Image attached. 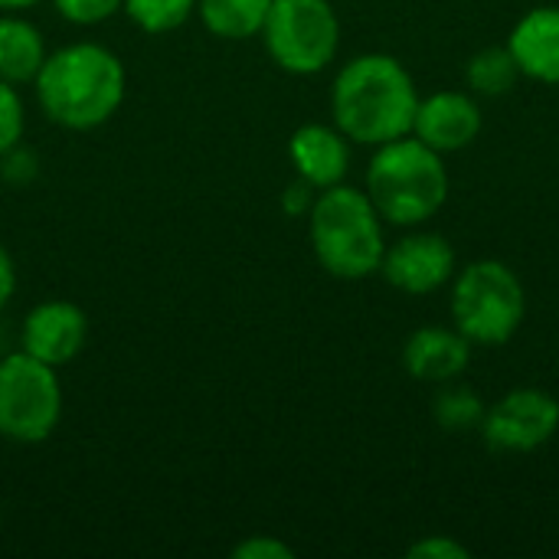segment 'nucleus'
Wrapping results in <instances>:
<instances>
[{
  "label": "nucleus",
  "mask_w": 559,
  "mask_h": 559,
  "mask_svg": "<svg viewBox=\"0 0 559 559\" xmlns=\"http://www.w3.org/2000/svg\"><path fill=\"white\" fill-rule=\"evenodd\" d=\"M419 92L396 56L364 52L350 59L331 88L334 124L347 141L380 147L413 134Z\"/></svg>",
  "instance_id": "1"
},
{
  "label": "nucleus",
  "mask_w": 559,
  "mask_h": 559,
  "mask_svg": "<svg viewBox=\"0 0 559 559\" xmlns=\"http://www.w3.org/2000/svg\"><path fill=\"white\" fill-rule=\"evenodd\" d=\"M43 115L69 131L105 124L124 102V62L102 43H69L46 56L33 79Z\"/></svg>",
  "instance_id": "2"
},
{
  "label": "nucleus",
  "mask_w": 559,
  "mask_h": 559,
  "mask_svg": "<svg viewBox=\"0 0 559 559\" xmlns=\"http://www.w3.org/2000/svg\"><path fill=\"white\" fill-rule=\"evenodd\" d=\"M311 223V246L324 272L344 282H360L380 272L386 242L383 223L373 200L357 190L334 183L314 197L308 213Z\"/></svg>",
  "instance_id": "3"
},
{
  "label": "nucleus",
  "mask_w": 559,
  "mask_h": 559,
  "mask_svg": "<svg viewBox=\"0 0 559 559\" xmlns=\"http://www.w3.org/2000/svg\"><path fill=\"white\" fill-rule=\"evenodd\" d=\"M367 197L380 219L393 226H419L432 219L449 197L442 154L409 134L380 144L367 170Z\"/></svg>",
  "instance_id": "4"
},
{
  "label": "nucleus",
  "mask_w": 559,
  "mask_h": 559,
  "mask_svg": "<svg viewBox=\"0 0 559 559\" xmlns=\"http://www.w3.org/2000/svg\"><path fill=\"white\" fill-rule=\"evenodd\" d=\"M527 314V295L511 265L498 259L472 262L452 288V321L472 344H504Z\"/></svg>",
  "instance_id": "5"
},
{
  "label": "nucleus",
  "mask_w": 559,
  "mask_h": 559,
  "mask_svg": "<svg viewBox=\"0 0 559 559\" xmlns=\"http://www.w3.org/2000/svg\"><path fill=\"white\" fill-rule=\"evenodd\" d=\"M262 39L278 69L314 75L337 56L341 20L331 0H272Z\"/></svg>",
  "instance_id": "6"
},
{
  "label": "nucleus",
  "mask_w": 559,
  "mask_h": 559,
  "mask_svg": "<svg viewBox=\"0 0 559 559\" xmlns=\"http://www.w3.org/2000/svg\"><path fill=\"white\" fill-rule=\"evenodd\" d=\"M62 419V386L56 367L26 350L0 360V436L20 445L46 442Z\"/></svg>",
  "instance_id": "7"
},
{
  "label": "nucleus",
  "mask_w": 559,
  "mask_h": 559,
  "mask_svg": "<svg viewBox=\"0 0 559 559\" xmlns=\"http://www.w3.org/2000/svg\"><path fill=\"white\" fill-rule=\"evenodd\" d=\"M478 429L498 452H534L557 436L559 403L547 390H511L491 409H485Z\"/></svg>",
  "instance_id": "8"
},
{
  "label": "nucleus",
  "mask_w": 559,
  "mask_h": 559,
  "mask_svg": "<svg viewBox=\"0 0 559 559\" xmlns=\"http://www.w3.org/2000/svg\"><path fill=\"white\" fill-rule=\"evenodd\" d=\"M380 272L406 295H429L455 275V249L439 233H413L383 252Z\"/></svg>",
  "instance_id": "9"
},
{
  "label": "nucleus",
  "mask_w": 559,
  "mask_h": 559,
  "mask_svg": "<svg viewBox=\"0 0 559 559\" xmlns=\"http://www.w3.org/2000/svg\"><path fill=\"white\" fill-rule=\"evenodd\" d=\"M88 318L79 305L49 298L39 301L23 321V350L49 367H62L85 347Z\"/></svg>",
  "instance_id": "10"
},
{
  "label": "nucleus",
  "mask_w": 559,
  "mask_h": 559,
  "mask_svg": "<svg viewBox=\"0 0 559 559\" xmlns=\"http://www.w3.org/2000/svg\"><path fill=\"white\" fill-rule=\"evenodd\" d=\"M413 134L439 154L462 151L481 134V108L465 92H432L419 98Z\"/></svg>",
  "instance_id": "11"
},
{
  "label": "nucleus",
  "mask_w": 559,
  "mask_h": 559,
  "mask_svg": "<svg viewBox=\"0 0 559 559\" xmlns=\"http://www.w3.org/2000/svg\"><path fill=\"white\" fill-rule=\"evenodd\" d=\"M472 360V341L455 328H419L403 347V367L423 383H449L465 373Z\"/></svg>",
  "instance_id": "12"
},
{
  "label": "nucleus",
  "mask_w": 559,
  "mask_h": 559,
  "mask_svg": "<svg viewBox=\"0 0 559 559\" xmlns=\"http://www.w3.org/2000/svg\"><path fill=\"white\" fill-rule=\"evenodd\" d=\"M288 157L298 177L308 180L314 190L341 183L350 167V147L337 124H301L288 141Z\"/></svg>",
  "instance_id": "13"
},
{
  "label": "nucleus",
  "mask_w": 559,
  "mask_h": 559,
  "mask_svg": "<svg viewBox=\"0 0 559 559\" xmlns=\"http://www.w3.org/2000/svg\"><path fill=\"white\" fill-rule=\"evenodd\" d=\"M521 75L559 85V7H537L518 20L508 39Z\"/></svg>",
  "instance_id": "14"
},
{
  "label": "nucleus",
  "mask_w": 559,
  "mask_h": 559,
  "mask_svg": "<svg viewBox=\"0 0 559 559\" xmlns=\"http://www.w3.org/2000/svg\"><path fill=\"white\" fill-rule=\"evenodd\" d=\"M46 39L43 33L23 16H0V79L20 85L33 82L46 62Z\"/></svg>",
  "instance_id": "15"
},
{
  "label": "nucleus",
  "mask_w": 559,
  "mask_h": 559,
  "mask_svg": "<svg viewBox=\"0 0 559 559\" xmlns=\"http://www.w3.org/2000/svg\"><path fill=\"white\" fill-rule=\"evenodd\" d=\"M272 0H197L203 26L219 39H252L262 33Z\"/></svg>",
  "instance_id": "16"
},
{
  "label": "nucleus",
  "mask_w": 559,
  "mask_h": 559,
  "mask_svg": "<svg viewBox=\"0 0 559 559\" xmlns=\"http://www.w3.org/2000/svg\"><path fill=\"white\" fill-rule=\"evenodd\" d=\"M518 79H521V66L508 46H488V49L475 52L468 62V85L485 98L508 95L518 85Z\"/></svg>",
  "instance_id": "17"
},
{
  "label": "nucleus",
  "mask_w": 559,
  "mask_h": 559,
  "mask_svg": "<svg viewBox=\"0 0 559 559\" xmlns=\"http://www.w3.org/2000/svg\"><path fill=\"white\" fill-rule=\"evenodd\" d=\"M121 10L144 33H170L197 13V0H124Z\"/></svg>",
  "instance_id": "18"
},
{
  "label": "nucleus",
  "mask_w": 559,
  "mask_h": 559,
  "mask_svg": "<svg viewBox=\"0 0 559 559\" xmlns=\"http://www.w3.org/2000/svg\"><path fill=\"white\" fill-rule=\"evenodd\" d=\"M436 423L445 429V432H465V429H478L481 419H485V403L478 400L475 390L468 386H449L439 393L436 406Z\"/></svg>",
  "instance_id": "19"
},
{
  "label": "nucleus",
  "mask_w": 559,
  "mask_h": 559,
  "mask_svg": "<svg viewBox=\"0 0 559 559\" xmlns=\"http://www.w3.org/2000/svg\"><path fill=\"white\" fill-rule=\"evenodd\" d=\"M26 131V108L13 82L0 79V154L16 147Z\"/></svg>",
  "instance_id": "20"
},
{
  "label": "nucleus",
  "mask_w": 559,
  "mask_h": 559,
  "mask_svg": "<svg viewBox=\"0 0 559 559\" xmlns=\"http://www.w3.org/2000/svg\"><path fill=\"white\" fill-rule=\"evenodd\" d=\"M56 10L75 23V26H95V23H105L108 16H115L124 0H52Z\"/></svg>",
  "instance_id": "21"
},
{
  "label": "nucleus",
  "mask_w": 559,
  "mask_h": 559,
  "mask_svg": "<svg viewBox=\"0 0 559 559\" xmlns=\"http://www.w3.org/2000/svg\"><path fill=\"white\" fill-rule=\"evenodd\" d=\"M0 170H3V177L10 180V183H26V180H33L36 177V170H39V160H36V154L29 151V147H23V144H16V147H10L7 154H0Z\"/></svg>",
  "instance_id": "22"
},
{
  "label": "nucleus",
  "mask_w": 559,
  "mask_h": 559,
  "mask_svg": "<svg viewBox=\"0 0 559 559\" xmlns=\"http://www.w3.org/2000/svg\"><path fill=\"white\" fill-rule=\"evenodd\" d=\"M233 557H239V559H292L295 557V550H292L288 544L275 540V537H249V540L236 544Z\"/></svg>",
  "instance_id": "23"
},
{
  "label": "nucleus",
  "mask_w": 559,
  "mask_h": 559,
  "mask_svg": "<svg viewBox=\"0 0 559 559\" xmlns=\"http://www.w3.org/2000/svg\"><path fill=\"white\" fill-rule=\"evenodd\" d=\"M409 557L416 559H468V547H462L452 537H426L409 547Z\"/></svg>",
  "instance_id": "24"
},
{
  "label": "nucleus",
  "mask_w": 559,
  "mask_h": 559,
  "mask_svg": "<svg viewBox=\"0 0 559 559\" xmlns=\"http://www.w3.org/2000/svg\"><path fill=\"white\" fill-rule=\"evenodd\" d=\"M311 206H314V187H311L308 180L298 177L295 183L285 187V193H282V210H285L288 216H308Z\"/></svg>",
  "instance_id": "25"
},
{
  "label": "nucleus",
  "mask_w": 559,
  "mask_h": 559,
  "mask_svg": "<svg viewBox=\"0 0 559 559\" xmlns=\"http://www.w3.org/2000/svg\"><path fill=\"white\" fill-rule=\"evenodd\" d=\"M13 292H16V269H13L10 252H7V249H3V242H0V311L10 305Z\"/></svg>",
  "instance_id": "26"
},
{
  "label": "nucleus",
  "mask_w": 559,
  "mask_h": 559,
  "mask_svg": "<svg viewBox=\"0 0 559 559\" xmlns=\"http://www.w3.org/2000/svg\"><path fill=\"white\" fill-rule=\"evenodd\" d=\"M33 3H39V0H0V10H26Z\"/></svg>",
  "instance_id": "27"
},
{
  "label": "nucleus",
  "mask_w": 559,
  "mask_h": 559,
  "mask_svg": "<svg viewBox=\"0 0 559 559\" xmlns=\"http://www.w3.org/2000/svg\"><path fill=\"white\" fill-rule=\"evenodd\" d=\"M0 531H3V508H0Z\"/></svg>",
  "instance_id": "28"
}]
</instances>
